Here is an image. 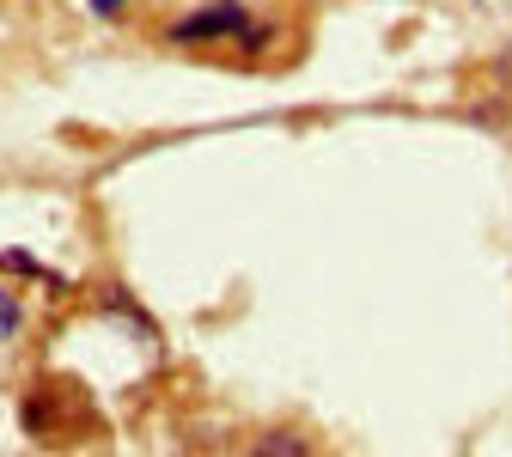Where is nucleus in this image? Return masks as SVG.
<instances>
[{
  "label": "nucleus",
  "instance_id": "obj_1",
  "mask_svg": "<svg viewBox=\"0 0 512 457\" xmlns=\"http://www.w3.org/2000/svg\"><path fill=\"white\" fill-rule=\"evenodd\" d=\"M159 43L165 49H220V43H232V49H250L256 55V49L275 43V25L256 13L250 0H202V7L165 19Z\"/></svg>",
  "mask_w": 512,
  "mask_h": 457
},
{
  "label": "nucleus",
  "instance_id": "obj_2",
  "mask_svg": "<svg viewBox=\"0 0 512 457\" xmlns=\"http://www.w3.org/2000/svg\"><path fill=\"white\" fill-rule=\"evenodd\" d=\"M0 269L31 275V281H43V287H68V275H61V269H43L37 256H25V250H0Z\"/></svg>",
  "mask_w": 512,
  "mask_h": 457
},
{
  "label": "nucleus",
  "instance_id": "obj_3",
  "mask_svg": "<svg viewBox=\"0 0 512 457\" xmlns=\"http://www.w3.org/2000/svg\"><path fill=\"white\" fill-rule=\"evenodd\" d=\"M19 330H25V305H19L13 287H0V342H13Z\"/></svg>",
  "mask_w": 512,
  "mask_h": 457
},
{
  "label": "nucleus",
  "instance_id": "obj_4",
  "mask_svg": "<svg viewBox=\"0 0 512 457\" xmlns=\"http://www.w3.org/2000/svg\"><path fill=\"white\" fill-rule=\"evenodd\" d=\"M128 7H135V0H86V13H92V19H104V25H116Z\"/></svg>",
  "mask_w": 512,
  "mask_h": 457
},
{
  "label": "nucleus",
  "instance_id": "obj_5",
  "mask_svg": "<svg viewBox=\"0 0 512 457\" xmlns=\"http://www.w3.org/2000/svg\"><path fill=\"white\" fill-rule=\"evenodd\" d=\"M256 451H269V457H275V451H293V457H305V451H311V445H305V439H293V433H287V439H256Z\"/></svg>",
  "mask_w": 512,
  "mask_h": 457
}]
</instances>
